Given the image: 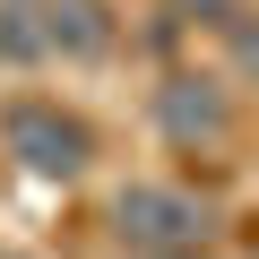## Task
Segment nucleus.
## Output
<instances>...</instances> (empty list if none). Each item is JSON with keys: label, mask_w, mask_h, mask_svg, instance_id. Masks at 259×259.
<instances>
[{"label": "nucleus", "mask_w": 259, "mask_h": 259, "mask_svg": "<svg viewBox=\"0 0 259 259\" xmlns=\"http://www.w3.org/2000/svg\"><path fill=\"white\" fill-rule=\"evenodd\" d=\"M112 233L139 250V259H199L207 233H216V216H207V199L182 190V182H130V190L112 199Z\"/></svg>", "instance_id": "obj_2"}, {"label": "nucleus", "mask_w": 259, "mask_h": 259, "mask_svg": "<svg viewBox=\"0 0 259 259\" xmlns=\"http://www.w3.org/2000/svg\"><path fill=\"white\" fill-rule=\"evenodd\" d=\"M156 121H164V139H199V147H216L225 139V121H233V104H225V87L216 78H164L156 87Z\"/></svg>", "instance_id": "obj_4"}, {"label": "nucleus", "mask_w": 259, "mask_h": 259, "mask_svg": "<svg viewBox=\"0 0 259 259\" xmlns=\"http://www.w3.org/2000/svg\"><path fill=\"white\" fill-rule=\"evenodd\" d=\"M26 18H35V44H44V61H95V52L112 44L104 0H26Z\"/></svg>", "instance_id": "obj_3"}, {"label": "nucleus", "mask_w": 259, "mask_h": 259, "mask_svg": "<svg viewBox=\"0 0 259 259\" xmlns=\"http://www.w3.org/2000/svg\"><path fill=\"white\" fill-rule=\"evenodd\" d=\"M0 259H9V250H0Z\"/></svg>", "instance_id": "obj_6"}, {"label": "nucleus", "mask_w": 259, "mask_h": 259, "mask_svg": "<svg viewBox=\"0 0 259 259\" xmlns=\"http://www.w3.org/2000/svg\"><path fill=\"white\" fill-rule=\"evenodd\" d=\"M216 35L233 44V61H242V69H259V18H225Z\"/></svg>", "instance_id": "obj_5"}, {"label": "nucleus", "mask_w": 259, "mask_h": 259, "mask_svg": "<svg viewBox=\"0 0 259 259\" xmlns=\"http://www.w3.org/2000/svg\"><path fill=\"white\" fill-rule=\"evenodd\" d=\"M0 147H9L35 182H78L95 164V130L61 95H9V104H0Z\"/></svg>", "instance_id": "obj_1"}]
</instances>
